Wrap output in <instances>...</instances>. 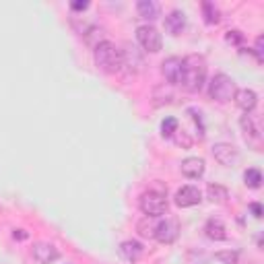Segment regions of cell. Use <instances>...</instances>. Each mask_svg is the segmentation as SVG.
I'll return each instance as SVG.
<instances>
[{
	"label": "cell",
	"instance_id": "cell-10",
	"mask_svg": "<svg viewBox=\"0 0 264 264\" xmlns=\"http://www.w3.org/2000/svg\"><path fill=\"white\" fill-rule=\"evenodd\" d=\"M161 73H163V76H165L167 83L178 85V83H180V75H182V58H176V56H171V58L163 60Z\"/></svg>",
	"mask_w": 264,
	"mask_h": 264
},
{
	"label": "cell",
	"instance_id": "cell-7",
	"mask_svg": "<svg viewBox=\"0 0 264 264\" xmlns=\"http://www.w3.org/2000/svg\"><path fill=\"white\" fill-rule=\"evenodd\" d=\"M120 56H122V68L126 66V71H128V73L136 75V73H141V71H143V66H145L143 56H141L139 50L134 48V45L126 43V45H124V50L120 52Z\"/></svg>",
	"mask_w": 264,
	"mask_h": 264
},
{
	"label": "cell",
	"instance_id": "cell-20",
	"mask_svg": "<svg viewBox=\"0 0 264 264\" xmlns=\"http://www.w3.org/2000/svg\"><path fill=\"white\" fill-rule=\"evenodd\" d=\"M202 13H204V21L209 23V25H217V23L221 21V13H219V8H217L213 2H202Z\"/></svg>",
	"mask_w": 264,
	"mask_h": 264
},
{
	"label": "cell",
	"instance_id": "cell-4",
	"mask_svg": "<svg viewBox=\"0 0 264 264\" xmlns=\"http://www.w3.org/2000/svg\"><path fill=\"white\" fill-rule=\"evenodd\" d=\"M169 209L167 198L163 196L161 192H155V190H149L141 196V211L147 217H161L165 215Z\"/></svg>",
	"mask_w": 264,
	"mask_h": 264
},
{
	"label": "cell",
	"instance_id": "cell-25",
	"mask_svg": "<svg viewBox=\"0 0 264 264\" xmlns=\"http://www.w3.org/2000/svg\"><path fill=\"white\" fill-rule=\"evenodd\" d=\"M225 41L227 43H233V45H239L244 41V33L242 31H237V29H231V31H227V36H225Z\"/></svg>",
	"mask_w": 264,
	"mask_h": 264
},
{
	"label": "cell",
	"instance_id": "cell-16",
	"mask_svg": "<svg viewBox=\"0 0 264 264\" xmlns=\"http://www.w3.org/2000/svg\"><path fill=\"white\" fill-rule=\"evenodd\" d=\"M204 231H206V237L215 239V242H221V239L227 237V229H225L223 221H219V219H209L206 221Z\"/></svg>",
	"mask_w": 264,
	"mask_h": 264
},
{
	"label": "cell",
	"instance_id": "cell-12",
	"mask_svg": "<svg viewBox=\"0 0 264 264\" xmlns=\"http://www.w3.org/2000/svg\"><path fill=\"white\" fill-rule=\"evenodd\" d=\"M233 99H235V103H237V108L244 110L246 113L254 110L256 103H258V95H256L252 89H239V91H235Z\"/></svg>",
	"mask_w": 264,
	"mask_h": 264
},
{
	"label": "cell",
	"instance_id": "cell-6",
	"mask_svg": "<svg viewBox=\"0 0 264 264\" xmlns=\"http://www.w3.org/2000/svg\"><path fill=\"white\" fill-rule=\"evenodd\" d=\"M180 235V223L174 217H169L165 221H159L155 227V239L159 244H174Z\"/></svg>",
	"mask_w": 264,
	"mask_h": 264
},
{
	"label": "cell",
	"instance_id": "cell-5",
	"mask_svg": "<svg viewBox=\"0 0 264 264\" xmlns=\"http://www.w3.org/2000/svg\"><path fill=\"white\" fill-rule=\"evenodd\" d=\"M136 39L147 52H159L163 45V39H161V33H159L153 25H141L136 29Z\"/></svg>",
	"mask_w": 264,
	"mask_h": 264
},
{
	"label": "cell",
	"instance_id": "cell-19",
	"mask_svg": "<svg viewBox=\"0 0 264 264\" xmlns=\"http://www.w3.org/2000/svg\"><path fill=\"white\" fill-rule=\"evenodd\" d=\"M206 194H209V200H211V202H217V204H223V202H227V198H229L227 188L219 186V184H209V188H206Z\"/></svg>",
	"mask_w": 264,
	"mask_h": 264
},
{
	"label": "cell",
	"instance_id": "cell-29",
	"mask_svg": "<svg viewBox=\"0 0 264 264\" xmlns=\"http://www.w3.org/2000/svg\"><path fill=\"white\" fill-rule=\"evenodd\" d=\"M250 209H252V213H254L256 219H260V217H262V206H260L258 202H252V204H250Z\"/></svg>",
	"mask_w": 264,
	"mask_h": 264
},
{
	"label": "cell",
	"instance_id": "cell-14",
	"mask_svg": "<svg viewBox=\"0 0 264 264\" xmlns=\"http://www.w3.org/2000/svg\"><path fill=\"white\" fill-rule=\"evenodd\" d=\"M143 254H145L143 244L141 242H134V239H130V242H124L120 246V256L124 260H128V262H136Z\"/></svg>",
	"mask_w": 264,
	"mask_h": 264
},
{
	"label": "cell",
	"instance_id": "cell-2",
	"mask_svg": "<svg viewBox=\"0 0 264 264\" xmlns=\"http://www.w3.org/2000/svg\"><path fill=\"white\" fill-rule=\"evenodd\" d=\"M95 64L99 71L108 75H116L122 71V56L120 50L112 41H99L95 45Z\"/></svg>",
	"mask_w": 264,
	"mask_h": 264
},
{
	"label": "cell",
	"instance_id": "cell-26",
	"mask_svg": "<svg viewBox=\"0 0 264 264\" xmlns=\"http://www.w3.org/2000/svg\"><path fill=\"white\" fill-rule=\"evenodd\" d=\"M262 43H264V38H262V36H258V38H256V48H254V54H256V60H258V62H262V60H264Z\"/></svg>",
	"mask_w": 264,
	"mask_h": 264
},
{
	"label": "cell",
	"instance_id": "cell-21",
	"mask_svg": "<svg viewBox=\"0 0 264 264\" xmlns=\"http://www.w3.org/2000/svg\"><path fill=\"white\" fill-rule=\"evenodd\" d=\"M244 180H246V186H248V188H260V186H262V174H260L256 167L246 169Z\"/></svg>",
	"mask_w": 264,
	"mask_h": 264
},
{
	"label": "cell",
	"instance_id": "cell-22",
	"mask_svg": "<svg viewBox=\"0 0 264 264\" xmlns=\"http://www.w3.org/2000/svg\"><path fill=\"white\" fill-rule=\"evenodd\" d=\"M155 217H147V219H143L141 223H139V233L143 235V237H155V227H157V223L153 221Z\"/></svg>",
	"mask_w": 264,
	"mask_h": 264
},
{
	"label": "cell",
	"instance_id": "cell-24",
	"mask_svg": "<svg viewBox=\"0 0 264 264\" xmlns=\"http://www.w3.org/2000/svg\"><path fill=\"white\" fill-rule=\"evenodd\" d=\"M215 258L225 264H237V252H217Z\"/></svg>",
	"mask_w": 264,
	"mask_h": 264
},
{
	"label": "cell",
	"instance_id": "cell-28",
	"mask_svg": "<svg viewBox=\"0 0 264 264\" xmlns=\"http://www.w3.org/2000/svg\"><path fill=\"white\" fill-rule=\"evenodd\" d=\"M87 6H89L87 0H76V2H73V4H71V8H73V10H85Z\"/></svg>",
	"mask_w": 264,
	"mask_h": 264
},
{
	"label": "cell",
	"instance_id": "cell-15",
	"mask_svg": "<svg viewBox=\"0 0 264 264\" xmlns=\"http://www.w3.org/2000/svg\"><path fill=\"white\" fill-rule=\"evenodd\" d=\"M184 27H186V15H184L182 10H174V13H169L165 17V29L171 36H180Z\"/></svg>",
	"mask_w": 264,
	"mask_h": 264
},
{
	"label": "cell",
	"instance_id": "cell-27",
	"mask_svg": "<svg viewBox=\"0 0 264 264\" xmlns=\"http://www.w3.org/2000/svg\"><path fill=\"white\" fill-rule=\"evenodd\" d=\"M176 143H178V145H182L184 149H188V147L192 145V139H190V136H188L186 132H182V134H178V136H176Z\"/></svg>",
	"mask_w": 264,
	"mask_h": 264
},
{
	"label": "cell",
	"instance_id": "cell-9",
	"mask_svg": "<svg viewBox=\"0 0 264 264\" xmlns=\"http://www.w3.org/2000/svg\"><path fill=\"white\" fill-rule=\"evenodd\" d=\"M202 200V194L196 186H184L176 192V204L182 206V209H186V206H194Z\"/></svg>",
	"mask_w": 264,
	"mask_h": 264
},
{
	"label": "cell",
	"instance_id": "cell-1",
	"mask_svg": "<svg viewBox=\"0 0 264 264\" xmlns=\"http://www.w3.org/2000/svg\"><path fill=\"white\" fill-rule=\"evenodd\" d=\"M206 81V60L198 54H190L182 60V75H180V83L190 93H198L204 87Z\"/></svg>",
	"mask_w": 264,
	"mask_h": 264
},
{
	"label": "cell",
	"instance_id": "cell-8",
	"mask_svg": "<svg viewBox=\"0 0 264 264\" xmlns=\"http://www.w3.org/2000/svg\"><path fill=\"white\" fill-rule=\"evenodd\" d=\"M31 254H33V260H36L38 264H52L54 260L60 258V252L52 244H36L31 250Z\"/></svg>",
	"mask_w": 264,
	"mask_h": 264
},
{
	"label": "cell",
	"instance_id": "cell-23",
	"mask_svg": "<svg viewBox=\"0 0 264 264\" xmlns=\"http://www.w3.org/2000/svg\"><path fill=\"white\" fill-rule=\"evenodd\" d=\"M178 132V120L176 118H165L163 124H161V134L165 136V139H169V136H174Z\"/></svg>",
	"mask_w": 264,
	"mask_h": 264
},
{
	"label": "cell",
	"instance_id": "cell-17",
	"mask_svg": "<svg viewBox=\"0 0 264 264\" xmlns=\"http://www.w3.org/2000/svg\"><path fill=\"white\" fill-rule=\"evenodd\" d=\"M239 124H242V128H244L246 141L250 145H254V147H260V132H258V128L254 126V122H252V118L248 116V113H246V116H242Z\"/></svg>",
	"mask_w": 264,
	"mask_h": 264
},
{
	"label": "cell",
	"instance_id": "cell-11",
	"mask_svg": "<svg viewBox=\"0 0 264 264\" xmlns=\"http://www.w3.org/2000/svg\"><path fill=\"white\" fill-rule=\"evenodd\" d=\"M213 155H215V159H217V161H219L221 165H231V163L237 161V151H235V147L229 145V143L215 145V147H213Z\"/></svg>",
	"mask_w": 264,
	"mask_h": 264
},
{
	"label": "cell",
	"instance_id": "cell-3",
	"mask_svg": "<svg viewBox=\"0 0 264 264\" xmlns=\"http://www.w3.org/2000/svg\"><path fill=\"white\" fill-rule=\"evenodd\" d=\"M235 91H237V89H235L233 78L227 76V75H223V73L215 75L213 81L209 83V95H211V99L219 101V103L231 101L233 95H235Z\"/></svg>",
	"mask_w": 264,
	"mask_h": 264
},
{
	"label": "cell",
	"instance_id": "cell-30",
	"mask_svg": "<svg viewBox=\"0 0 264 264\" xmlns=\"http://www.w3.org/2000/svg\"><path fill=\"white\" fill-rule=\"evenodd\" d=\"M13 237H15V239H27L29 233L23 231V229H15V231H13Z\"/></svg>",
	"mask_w": 264,
	"mask_h": 264
},
{
	"label": "cell",
	"instance_id": "cell-18",
	"mask_svg": "<svg viewBox=\"0 0 264 264\" xmlns=\"http://www.w3.org/2000/svg\"><path fill=\"white\" fill-rule=\"evenodd\" d=\"M136 10H139V17L145 21L159 19V4L153 2V0H141V2L136 4Z\"/></svg>",
	"mask_w": 264,
	"mask_h": 264
},
{
	"label": "cell",
	"instance_id": "cell-13",
	"mask_svg": "<svg viewBox=\"0 0 264 264\" xmlns=\"http://www.w3.org/2000/svg\"><path fill=\"white\" fill-rule=\"evenodd\" d=\"M182 174L186 176V178H192V180H196L204 174V161L198 157H188V159H184L182 161Z\"/></svg>",
	"mask_w": 264,
	"mask_h": 264
}]
</instances>
